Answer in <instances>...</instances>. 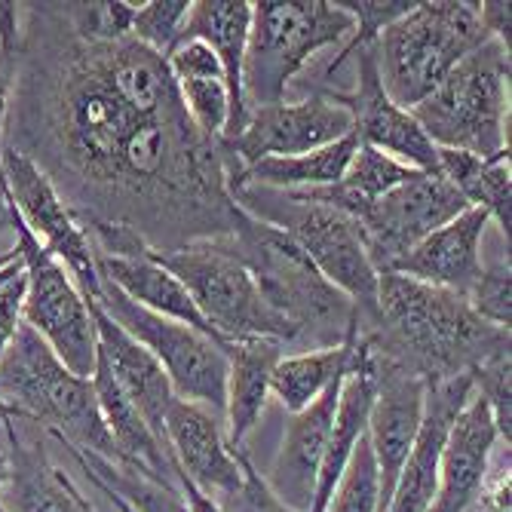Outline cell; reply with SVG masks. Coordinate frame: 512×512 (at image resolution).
<instances>
[{
	"label": "cell",
	"instance_id": "obj_16",
	"mask_svg": "<svg viewBox=\"0 0 512 512\" xmlns=\"http://www.w3.org/2000/svg\"><path fill=\"white\" fill-rule=\"evenodd\" d=\"M163 430L175 473H181L206 497L221 500L243 482V448L230 445L221 414L175 396Z\"/></svg>",
	"mask_w": 512,
	"mask_h": 512
},
{
	"label": "cell",
	"instance_id": "obj_27",
	"mask_svg": "<svg viewBox=\"0 0 512 512\" xmlns=\"http://www.w3.org/2000/svg\"><path fill=\"white\" fill-rule=\"evenodd\" d=\"M359 338V325L338 347H319V350H295L276 362L270 378V396L283 405L289 414L304 411L316 402L335 381L347 375L350 353Z\"/></svg>",
	"mask_w": 512,
	"mask_h": 512
},
{
	"label": "cell",
	"instance_id": "obj_13",
	"mask_svg": "<svg viewBox=\"0 0 512 512\" xmlns=\"http://www.w3.org/2000/svg\"><path fill=\"white\" fill-rule=\"evenodd\" d=\"M463 209L470 206L454 184H448L439 172H417L396 191L371 203L356 218V227L375 270L390 273L405 252L430 237L436 227L457 218Z\"/></svg>",
	"mask_w": 512,
	"mask_h": 512
},
{
	"label": "cell",
	"instance_id": "obj_6",
	"mask_svg": "<svg viewBox=\"0 0 512 512\" xmlns=\"http://www.w3.org/2000/svg\"><path fill=\"white\" fill-rule=\"evenodd\" d=\"M230 200L246 215L286 234L325 283L335 286L356 307L362 329L375 322L381 273L371 264L353 218L322 203H307L267 188H230Z\"/></svg>",
	"mask_w": 512,
	"mask_h": 512
},
{
	"label": "cell",
	"instance_id": "obj_14",
	"mask_svg": "<svg viewBox=\"0 0 512 512\" xmlns=\"http://www.w3.org/2000/svg\"><path fill=\"white\" fill-rule=\"evenodd\" d=\"M353 132L350 111L329 92H310L301 102H276L246 108L240 132L224 142L227 160L237 169L255 166L270 157H298L325 148Z\"/></svg>",
	"mask_w": 512,
	"mask_h": 512
},
{
	"label": "cell",
	"instance_id": "obj_35",
	"mask_svg": "<svg viewBox=\"0 0 512 512\" xmlns=\"http://www.w3.org/2000/svg\"><path fill=\"white\" fill-rule=\"evenodd\" d=\"M470 307L497 329L512 325V270H509V252H503L497 261H482V276L467 295Z\"/></svg>",
	"mask_w": 512,
	"mask_h": 512
},
{
	"label": "cell",
	"instance_id": "obj_20",
	"mask_svg": "<svg viewBox=\"0 0 512 512\" xmlns=\"http://www.w3.org/2000/svg\"><path fill=\"white\" fill-rule=\"evenodd\" d=\"M497 445H506L497 433L494 417L482 396H470L448 430L439 460V491L430 512H470Z\"/></svg>",
	"mask_w": 512,
	"mask_h": 512
},
{
	"label": "cell",
	"instance_id": "obj_12",
	"mask_svg": "<svg viewBox=\"0 0 512 512\" xmlns=\"http://www.w3.org/2000/svg\"><path fill=\"white\" fill-rule=\"evenodd\" d=\"M0 178L7 184L22 227L71 273L86 301H99L102 279L96 267V249H92L86 230L59 194L53 178L13 142H7L4 157H0Z\"/></svg>",
	"mask_w": 512,
	"mask_h": 512
},
{
	"label": "cell",
	"instance_id": "obj_10",
	"mask_svg": "<svg viewBox=\"0 0 512 512\" xmlns=\"http://www.w3.org/2000/svg\"><path fill=\"white\" fill-rule=\"evenodd\" d=\"M96 304L160 362L178 399L197 402L224 417V390H227L224 344L178 319L138 307L108 283H102V295Z\"/></svg>",
	"mask_w": 512,
	"mask_h": 512
},
{
	"label": "cell",
	"instance_id": "obj_18",
	"mask_svg": "<svg viewBox=\"0 0 512 512\" xmlns=\"http://www.w3.org/2000/svg\"><path fill=\"white\" fill-rule=\"evenodd\" d=\"M473 396V378L457 375L448 381L427 384V402L421 430L414 436V445L405 457L396 491L390 497L387 512H430L439 491V460L448 439V430L460 408Z\"/></svg>",
	"mask_w": 512,
	"mask_h": 512
},
{
	"label": "cell",
	"instance_id": "obj_3",
	"mask_svg": "<svg viewBox=\"0 0 512 512\" xmlns=\"http://www.w3.org/2000/svg\"><path fill=\"white\" fill-rule=\"evenodd\" d=\"M224 240L255 276L264 301L295 329V350L338 347L359 325L356 307L276 227L240 209L234 234Z\"/></svg>",
	"mask_w": 512,
	"mask_h": 512
},
{
	"label": "cell",
	"instance_id": "obj_22",
	"mask_svg": "<svg viewBox=\"0 0 512 512\" xmlns=\"http://www.w3.org/2000/svg\"><path fill=\"white\" fill-rule=\"evenodd\" d=\"M252 25V4L249 0H191L188 19L181 25V40H200L215 53L224 68L227 92H230V126L224 142H230L246 117L243 102V59H246V40ZM221 142V145H224Z\"/></svg>",
	"mask_w": 512,
	"mask_h": 512
},
{
	"label": "cell",
	"instance_id": "obj_1",
	"mask_svg": "<svg viewBox=\"0 0 512 512\" xmlns=\"http://www.w3.org/2000/svg\"><path fill=\"white\" fill-rule=\"evenodd\" d=\"M37 16L46 31L19 71L13 145L74 215L123 224L157 252L234 234L230 160L184 114L166 56L132 37H83L59 4Z\"/></svg>",
	"mask_w": 512,
	"mask_h": 512
},
{
	"label": "cell",
	"instance_id": "obj_45",
	"mask_svg": "<svg viewBox=\"0 0 512 512\" xmlns=\"http://www.w3.org/2000/svg\"><path fill=\"white\" fill-rule=\"evenodd\" d=\"M16 258H19V249H16V252H10V255H0V267L10 264V261H16Z\"/></svg>",
	"mask_w": 512,
	"mask_h": 512
},
{
	"label": "cell",
	"instance_id": "obj_9",
	"mask_svg": "<svg viewBox=\"0 0 512 512\" xmlns=\"http://www.w3.org/2000/svg\"><path fill=\"white\" fill-rule=\"evenodd\" d=\"M154 258L172 270L194 298L212 332L224 341L270 338L295 350V329L261 295L255 276L224 237L194 240L175 249H154Z\"/></svg>",
	"mask_w": 512,
	"mask_h": 512
},
{
	"label": "cell",
	"instance_id": "obj_34",
	"mask_svg": "<svg viewBox=\"0 0 512 512\" xmlns=\"http://www.w3.org/2000/svg\"><path fill=\"white\" fill-rule=\"evenodd\" d=\"M473 393L485 399L500 439H512V350H503L470 371Z\"/></svg>",
	"mask_w": 512,
	"mask_h": 512
},
{
	"label": "cell",
	"instance_id": "obj_40",
	"mask_svg": "<svg viewBox=\"0 0 512 512\" xmlns=\"http://www.w3.org/2000/svg\"><path fill=\"white\" fill-rule=\"evenodd\" d=\"M479 22H482L485 34L491 40L503 43L509 50V28H512L509 4H500V0H485V4H479Z\"/></svg>",
	"mask_w": 512,
	"mask_h": 512
},
{
	"label": "cell",
	"instance_id": "obj_44",
	"mask_svg": "<svg viewBox=\"0 0 512 512\" xmlns=\"http://www.w3.org/2000/svg\"><path fill=\"white\" fill-rule=\"evenodd\" d=\"M10 421H19V414L4 402V399H0V427H4V424H10Z\"/></svg>",
	"mask_w": 512,
	"mask_h": 512
},
{
	"label": "cell",
	"instance_id": "obj_23",
	"mask_svg": "<svg viewBox=\"0 0 512 512\" xmlns=\"http://www.w3.org/2000/svg\"><path fill=\"white\" fill-rule=\"evenodd\" d=\"M96 267H99L102 283L114 286L120 295H126L138 307L178 319L184 325H191V329L215 338L218 344H224L212 332V325L203 319V313L197 310L188 289L181 286V279L154 258V249H145L138 255H96Z\"/></svg>",
	"mask_w": 512,
	"mask_h": 512
},
{
	"label": "cell",
	"instance_id": "obj_17",
	"mask_svg": "<svg viewBox=\"0 0 512 512\" xmlns=\"http://www.w3.org/2000/svg\"><path fill=\"white\" fill-rule=\"evenodd\" d=\"M488 230L491 218L485 209H463L457 218L436 227L430 237H424L411 252H405L390 273L467 298L482 276V252Z\"/></svg>",
	"mask_w": 512,
	"mask_h": 512
},
{
	"label": "cell",
	"instance_id": "obj_31",
	"mask_svg": "<svg viewBox=\"0 0 512 512\" xmlns=\"http://www.w3.org/2000/svg\"><path fill=\"white\" fill-rule=\"evenodd\" d=\"M338 4H341V10H347L353 16L356 28H353V37L338 50V56L329 62V68H325V80L335 77L344 68V62L353 59L362 46L375 43L378 34L387 25H393L396 19H402L417 4V0H338Z\"/></svg>",
	"mask_w": 512,
	"mask_h": 512
},
{
	"label": "cell",
	"instance_id": "obj_4",
	"mask_svg": "<svg viewBox=\"0 0 512 512\" xmlns=\"http://www.w3.org/2000/svg\"><path fill=\"white\" fill-rule=\"evenodd\" d=\"M0 399L59 445L117 463L92 381L77 378L25 322L0 356Z\"/></svg>",
	"mask_w": 512,
	"mask_h": 512
},
{
	"label": "cell",
	"instance_id": "obj_33",
	"mask_svg": "<svg viewBox=\"0 0 512 512\" xmlns=\"http://www.w3.org/2000/svg\"><path fill=\"white\" fill-rule=\"evenodd\" d=\"M188 10H191V0H148V4H132L129 37L148 46V50L166 56L181 34Z\"/></svg>",
	"mask_w": 512,
	"mask_h": 512
},
{
	"label": "cell",
	"instance_id": "obj_19",
	"mask_svg": "<svg viewBox=\"0 0 512 512\" xmlns=\"http://www.w3.org/2000/svg\"><path fill=\"white\" fill-rule=\"evenodd\" d=\"M341 381H335L304 411L289 414L283 442H279L273 454L270 473L264 476L270 491L295 512H310L313 506L319 467H322L325 445H329V433H332L335 411H338Z\"/></svg>",
	"mask_w": 512,
	"mask_h": 512
},
{
	"label": "cell",
	"instance_id": "obj_41",
	"mask_svg": "<svg viewBox=\"0 0 512 512\" xmlns=\"http://www.w3.org/2000/svg\"><path fill=\"white\" fill-rule=\"evenodd\" d=\"M19 249V215L7 194V184L0 178V255H10Z\"/></svg>",
	"mask_w": 512,
	"mask_h": 512
},
{
	"label": "cell",
	"instance_id": "obj_36",
	"mask_svg": "<svg viewBox=\"0 0 512 512\" xmlns=\"http://www.w3.org/2000/svg\"><path fill=\"white\" fill-rule=\"evenodd\" d=\"M215 503L221 512H295L270 491L264 473H258L246 448H243V482Z\"/></svg>",
	"mask_w": 512,
	"mask_h": 512
},
{
	"label": "cell",
	"instance_id": "obj_30",
	"mask_svg": "<svg viewBox=\"0 0 512 512\" xmlns=\"http://www.w3.org/2000/svg\"><path fill=\"white\" fill-rule=\"evenodd\" d=\"M378 509H381L378 463L375 454H371L368 436H362L322 512H378Z\"/></svg>",
	"mask_w": 512,
	"mask_h": 512
},
{
	"label": "cell",
	"instance_id": "obj_32",
	"mask_svg": "<svg viewBox=\"0 0 512 512\" xmlns=\"http://www.w3.org/2000/svg\"><path fill=\"white\" fill-rule=\"evenodd\" d=\"M178 99L191 123L212 142H224L230 126V92L221 77H191L175 80Z\"/></svg>",
	"mask_w": 512,
	"mask_h": 512
},
{
	"label": "cell",
	"instance_id": "obj_2",
	"mask_svg": "<svg viewBox=\"0 0 512 512\" xmlns=\"http://www.w3.org/2000/svg\"><path fill=\"white\" fill-rule=\"evenodd\" d=\"M359 332L427 384L470 375L485 359L509 350V329L485 322L463 295L399 273H381L378 316Z\"/></svg>",
	"mask_w": 512,
	"mask_h": 512
},
{
	"label": "cell",
	"instance_id": "obj_42",
	"mask_svg": "<svg viewBox=\"0 0 512 512\" xmlns=\"http://www.w3.org/2000/svg\"><path fill=\"white\" fill-rule=\"evenodd\" d=\"M175 482H178V491H181V497H184V503H188L191 512H221L212 497H206L200 488H194L181 473H175Z\"/></svg>",
	"mask_w": 512,
	"mask_h": 512
},
{
	"label": "cell",
	"instance_id": "obj_29",
	"mask_svg": "<svg viewBox=\"0 0 512 512\" xmlns=\"http://www.w3.org/2000/svg\"><path fill=\"white\" fill-rule=\"evenodd\" d=\"M65 451L77 460L80 473L92 485H102V488L114 491L135 512H191L188 503H184V497H181V491H178V485L151 479V476L138 473V470L120 467V463L92 457V454H83V451H74V448H65Z\"/></svg>",
	"mask_w": 512,
	"mask_h": 512
},
{
	"label": "cell",
	"instance_id": "obj_24",
	"mask_svg": "<svg viewBox=\"0 0 512 512\" xmlns=\"http://www.w3.org/2000/svg\"><path fill=\"white\" fill-rule=\"evenodd\" d=\"M227 353V390H224V427L234 448H243L249 433L261 424L270 402V378L276 362L289 353L286 344L270 338L230 341Z\"/></svg>",
	"mask_w": 512,
	"mask_h": 512
},
{
	"label": "cell",
	"instance_id": "obj_7",
	"mask_svg": "<svg viewBox=\"0 0 512 512\" xmlns=\"http://www.w3.org/2000/svg\"><path fill=\"white\" fill-rule=\"evenodd\" d=\"M509 50L485 40L411 108V117L439 151H463L482 160L509 157Z\"/></svg>",
	"mask_w": 512,
	"mask_h": 512
},
{
	"label": "cell",
	"instance_id": "obj_26",
	"mask_svg": "<svg viewBox=\"0 0 512 512\" xmlns=\"http://www.w3.org/2000/svg\"><path fill=\"white\" fill-rule=\"evenodd\" d=\"M356 135H344L338 142L298 154V157H270L255 166L237 169L230 166L227 188H267V191H316L338 184L356 154Z\"/></svg>",
	"mask_w": 512,
	"mask_h": 512
},
{
	"label": "cell",
	"instance_id": "obj_25",
	"mask_svg": "<svg viewBox=\"0 0 512 512\" xmlns=\"http://www.w3.org/2000/svg\"><path fill=\"white\" fill-rule=\"evenodd\" d=\"M10 442V479L0 488V512H86V494L50 463L43 445L28 442L16 421L4 424Z\"/></svg>",
	"mask_w": 512,
	"mask_h": 512
},
{
	"label": "cell",
	"instance_id": "obj_39",
	"mask_svg": "<svg viewBox=\"0 0 512 512\" xmlns=\"http://www.w3.org/2000/svg\"><path fill=\"white\" fill-rule=\"evenodd\" d=\"M25 31H22V4L13 0H0V50L7 53H22Z\"/></svg>",
	"mask_w": 512,
	"mask_h": 512
},
{
	"label": "cell",
	"instance_id": "obj_11",
	"mask_svg": "<svg viewBox=\"0 0 512 512\" xmlns=\"http://www.w3.org/2000/svg\"><path fill=\"white\" fill-rule=\"evenodd\" d=\"M19 252L25 264L22 322L43 338L77 378H92L99 362V335L89 301L71 273L46 252L19 221Z\"/></svg>",
	"mask_w": 512,
	"mask_h": 512
},
{
	"label": "cell",
	"instance_id": "obj_38",
	"mask_svg": "<svg viewBox=\"0 0 512 512\" xmlns=\"http://www.w3.org/2000/svg\"><path fill=\"white\" fill-rule=\"evenodd\" d=\"M19 71H22V53H7L0 50V132L7 129L13 102H16V89H19Z\"/></svg>",
	"mask_w": 512,
	"mask_h": 512
},
{
	"label": "cell",
	"instance_id": "obj_43",
	"mask_svg": "<svg viewBox=\"0 0 512 512\" xmlns=\"http://www.w3.org/2000/svg\"><path fill=\"white\" fill-rule=\"evenodd\" d=\"M10 470H13V463H10V448H0V488L7 485Z\"/></svg>",
	"mask_w": 512,
	"mask_h": 512
},
{
	"label": "cell",
	"instance_id": "obj_28",
	"mask_svg": "<svg viewBox=\"0 0 512 512\" xmlns=\"http://www.w3.org/2000/svg\"><path fill=\"white\" fill-rule=\"evenodd\" d=\"M439 175L454 184L467 206L485 209L491 224L509 240L512 227V172L509 157L482 160L463 151H439Z\"/></svg>",
	"mask_w": 512,
	"mask_h": 512
},
{
	"label": "cell",
	"instance_id": "obj_37",
	"mask_svg": "<svg viewBox=\"0 0 512 512\" xmlns=\"http://www.w3.org/2000/svg\"><path fill=\"white\" fill-rule=\"evenodd\" d=\"M22 304H25V267L16 279L0 289V356L16 338L19 325H22Z\"/></svg>",
	"mask_w": 512,
	"mask_h": 512
},
{
	"label": "cell",
	"instance_id": "obj_46",
	"mask_svg": "<svg viewBox=\"0 0 512 512\" xmlns=\"http://www.w3.org/2000/svg\"><path fill=\"white\" fill-rule=\"evenodd\" d=\"M4 148H7V135L0 132V157H4Z\"/></svg>",
	"mask_w": 512,
	"mask_h": 512
},
{
	"label": "cell",
	"instance_id": "obj_47",
	"mask_svg": "<svg viewBox=\"0 0 512 512\" xmlns=\"http://www.w3.org/2000/svg\"><path fill=\"white\" fill-rule=\"evenodd\" d=\"M86 512H96V506H92L89 500H86Z\"/></svg>",
	"mask_w": 512,
	"mask_h": 512
},
{
	"label": "cell",
	"instance_id": "obj_8",
	"mask_svg": "<svg viewBox=\"0 0 512 512\" xmlns=\"http://www.w3.org/2000/svg\"><path fill=\"white\" fill-rule=\"evenodd\" d=\"M353 16L332 0H258L243 59L246 108L286 102L292 80L322 53L353 37Z\"/></svg>",
	"mask_w": 512,
	"mask_h": 512
},
{
	"label": "cell",
	"instance_id": "obj_15",
	"mask_svg": "<svg viewBox=\"0 0 512 512\" xmlns=\"http://www.w3.org/2000/svg\"><path fill=\"white\" fill-rule=\"evenodd\" d=\"M350 111L353 135L359 145L378 148L411 169L439 172V148L427 138V132L417 126L411 111L399 108L381 86L375 43L362 46L356 53V86L350 92L322 89Z\"/></svg>",
	"mask_w": 512,
	"mask_h": 512
},
{
	"label": "cell",
	"instance_id": "obj_21",
	"mask_svg": "<svg viewBox=\"0 0 512 512\" xmlns=\"http://www.w3.org/2000/svg\"><path fill=\"white\" fill-rule=\"evenodd\" d=\"M89 310H92V319H96L99 359L108 365V371L120 384V390L129 396V402L142 411V417L154 430V436L166 445L163 421H166V411H169V405L175 399L166 371L129 332H123L96 301H89Z\"/></svg>",
	"mask_w": 512,
	"mask_h": 512
},
{
	"label": "cell",
	"instance_id": "obj_5",
	"mask_svg": "<svg viewBox=\"0 0 512 512\" xmlns=\"http://www.w3.org/2000/svg\"><path fill=\"white\" fill-rule=\"evenodd\" d=\"M485 40L491 37L479 22V4L417 0L375 40L381 86L399 108L411 111Z\"/></svg>",
	"mask_w": 512,
	"mask_h": 512
}]
</instances>
